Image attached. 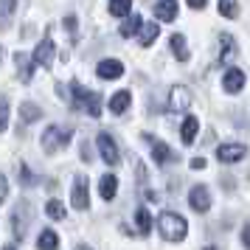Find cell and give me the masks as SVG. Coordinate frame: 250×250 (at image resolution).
<instances>
[{"label": "cell", "mask_w": 250, "mask_h": 250, "mask_svg": "<svg viewBox=\"0 0 250 250\" xmlns=\"http://www.w3.org/2000/svg\"><path fill=\"white\" fill-rule=\"evenodd\" d=\"M54 54H57V42L51 40V37H45L40 45L34 48V65L37 68H51V62H54Z\"/></svg>", "instance_id": "obj_5"}, {"label": "cell", "mask_w": 250, "mask_h": 250, "mask_svg": "<svg viewBox=\"0 0 250 250\" xmlns=\"http://www.w3.org/2000/svg\"><path fill=\"white\" fill-rule=\"evenodd\" d=\"M45 214L59 222V219H65V216H68V211H65V205L59 203V200H48V203H45Z\"/></svg>", "instance_id": "obj_27"}, {"label": "cell", "mask_w": 250, "mask_h": 250, "mask_svg": "<svg viewBox=\"0 0 250 250\" xmlns=\"http://www.w3.org/2000/svg\"><path fill=\"white\" fill-rule=\"evenodd\" d=\"M99 194H102V200H115V194H118V177L115 174H104L102 183H99Z\"/></svg>", "instance_id": "obj_17"}, {"label": "cell", "mask_w": 250, "mask_h": 250, "mask_svg": "<svg viewBox=\"0 0 250 250\" xmlns=\"http://www.w3.org/2000/svg\"><path fill=\"white\" fill-rule=\"evenodd\" d=\"M194 171H200V169H205V158H191V163H188Z\"/></svg>", "instance_id": "obj_32"}, {"label": "cell", "mask_w": 250, "mask_h": 250, "mask_svg": "<svg viewBox=\"0 0 250 250\" xmlns=\"http://www.w3.org/2000/svg\"><path fill=\"white\" fill-rule=\"evenodd\" d=\"M205 250H216V248H205Z\"/></svg>", "instance_id": "obj_40"}, {"label": "cell", "mask_w": 250, "mask_h": 250, "mask_svg": "<svg viewBox=\"0 0 250 250\" xmlns=\"http://www.w3.org/2000/svg\"><path fill=\"white\" fill-rule=\"evenodd\" d=\"M96 73H99V79L113 82V79H121L124 76V65H121V59H102L96 65Z\"/></svg>", "instance_id": "obj_8"}, {"label": "cell", "mask_w": 250, "mask_h": 250, "mask_svg": "<svg viewBox=\"0 0 250 250\" xmlns=\"http://www.w3.org/2000/svg\"><path fill=\"white\" fill-rule=\"evenodd\" d=\"M242 245H245V248L250 250V225L242 228Z\"/></svg>", "instance_id": "obj_31"}, {"label": "cell", "mask_w": 250, "mask_h": 250, "mask_svg": "<svg viewBox=\"0 0 250 250\" xmlns=\"http://www.w3.org/2000/svg\"><path fill=\"white\" fill-rule=\"evenodd\" d=\"M25 228H28V222L23 219V208H17L12 216V230H14V239H23L25 236Z\"/></svg>", "instance_id": "obj_26"}, {"label": "cell", "mask_w": 250, "mask_h": 250, "mask_svg": "<svg viewBox=\"0 0 250 250\" xmlns=\"http://www.w3.org/2000/svg\"><path fill=\"white\" fill-rule=\"evenodd\" d=\"M20 183H25V186H34V174H31V169L25 166V163H20Z\"/></svg>", "instance_id": "obj_29"}, {"label": "cell", "mask_w": 250, "mask_h": 250, "mask_svg": "<svg viewBox=\"0 0 250 250\" xmlns=\"http://www.w3.org/2000/svg\"><path fill=\"white\" fill-rule=\"evenodd\" d=\"M129 102H132V93L129 90H118L113 99H110V110H113V115L126 113V110H129Z\"/></svg>", "instance_id": "obj_16"}, {"label": "cell", "mask_w": 250, "mask_h": 250, "mask_svg": "<svg viewBox=\"0 0 250 250\" xmlns=\"http://www.w3.org/2000/svg\"><path fill=\"white\" fill-rule=\"evenodd\" d=\"M70 203H73V208L76 211H87L90 208V194H87V180L84 177H76L73 180V194H70Z\"/></svg>", "instance_id": "obj_6"}, {"label": "cell", "mask_w": 250, "mask_h": 250, "mask_svg": "<svg viewBox=\"0 0 250 250\" xmlns=\"http://www.w3.org/2000/svg\"><path fill=\"white\" fill-rule=\"evenodd\" d=\"M245 155H248V146L245 144H222V146L216 149L219 163H239Z\"/></svg>", "instance_id": "obj_10"}, {"label": "cell", "mask_w": 250, "mask_h": 250, "mask_svg": "<svg viewBox=\"0 0 250 250\" xmlns=\"http://www.w3.org/2000/svg\"><path fill=\"white\" fill-rule=\"evenodd\" d=\"M197 132H200V121H197L194 115H186V121H183V126H180L183 144H186V146H191L194 138H197Z\"/></svg>", "instance_id": "obj_14"}, {"label": "cell", "mask_w": 250, "mask_h": 250, "mask_svg": "<svg viewBox=\"0 0 250 250\" xmlns=\"http://www.w3.org/2000/svg\"><path fill=\"white\" fill-rule=\"evenodd\" d=\"M65 28L73 31V28H76V17H65Z\"/></svg>", "instance_id": "obj_37"}, {"label": "cell", "mask_w": 250, "mask_h": 250, "mask_svg": "<svg viewBox=\"0 0 250 250\" xmlns=\"http://www.w3.org/2000/svg\"><path fill=\"white\" fill-rule=\"evenodd\" d=\"M158 230L166 242H183L188 236V222L180 214H174V211H163L158 216Z\"/></svg>", "instance_id": "obj_1"}, {"label": "cell", "mask_w": 250, "mask_h": 250, "mask_svg": "<svg viewBox=\"0 0 250 250\" xmlns=\"http://www.w3.org/2000/svg\"><path fill=\"white\" fill-rule=\"evenodd\" d=\"M20 118H23L25 124H34V121H40V118H42V110H40L34 102H25L23 107H20Z\"/></svg>", "instance_id": "obj_22"}, {"label": "cell", "mask_w": 250, "mask_h": 250, "mask_svg": "<svg viewBox=\"0 0 250 250\" xmlns=\"http://www.w3.org/2000/svg\"><path fill=\"white\" fill-rule=\"evenodd\" d=\"M70 138H73L70 129H62V126H48L45 132H42V138H40V146H42L45 155H54V152H59L62 146H68Z\"/></svg>", "instance_id": "obj_3"}, {"label": "cell", "mask_w": 250, "mask_h": 250, "mask_svg": "<svg viewBox=\"0 0 250 250\" xmlns=\"http://www.w3.org/2000/svg\"><path fill=\"white\" fill-rule=\"evenodd\" d=\"M169 45H171V54L180 59V62H188V59H191L188 45H186V37H183V34H171L169 37Z\"/></svg>", "instance_id": "obj_15"}, {"label": "cell", "mask_w": 250, "mask_h": 250, "mask_svg": "<svg viewBox=\"0 0 250 250\" xmlns=\"http://www.w3.org/2000/svg\"><path fill=\"white\" fill-rule=\"evenodd\" d=\"M186 3H188L191 9H205V3H208V0H186Z\"/></svg>", "instance_id": "obj_34"}, {"label": "cell", "mask_w": 250, "mask_h": 250, "mask_svg": "<svg viewBox=\"0 0 250 250\" xmlns=\"http://www.w3.org/2000/svg\"><path fill=\"white\" fill-rule=\"evenodd\" d=\"M144 23L146 20H141V17H126L124 23H121V37H135V34H141V28H144Z\"/></svg>", "instance_id": "obj_21"}, {"label": "cell", "mask_w": 250, "mask_h": 250, "mask_svg": "<svg viewBox=\"0 0 250 250\" xmlns=\"http://www.w3.org/2000/svg\"><path fill=\"white\" fill-rule=\"evenodd\" d=\"M188 205L197 214H205L211 208V191H208V186H194L191 191H188Z\"/></svg>", "instance_id": "obj_7"}, {"label": "cell", "mask_w": 250, "mask_h": 250, "mask_svg": "<svg viewBox=\"0 0 250 250\" xmlns=\"http://www.w3.org/2000/svg\"><path fill=\"white\" fill-rule=\"evenodd\" d=\"M70 93H73V110H82V113L93 115V118L102 115V96L99 93H87L79 82L70 84Z\"/></svg>", "instance_id": "obj_2"}, {"label": "cell", "mask_w": 250, "mask_h": 250, "mask_svg": "<svg viewBox=\"0 0 250 250\" xmlns=\"http://www.w3.org/2000/svg\"><path fill=\"white\" fill-rule=\"evenodd\" d=\"M99 152H102V160L107 163V166H115L118 163V146H115V141H113V135L110 132H102L99 135Z\"/></svg>", "instance_id": "obj_9"}, {"label": "cell", "mask_w": 250, "mask_h": 250, "mask_svg": "<svg viewBox=\"0 0 250 250\" xmlns=\"http://www.w3.org/2000/svg\"><path fill=\"white\" fill-rule=\"evenodd\" d=\"M37 250H59V236L54 233V230H42L40 233V239H37Z\"/></svg>", "instance_id": "obj_20"}, {"label": "cell", "mask_w": 250, "mask_h": 250, "mask_svg": "<svg viewBox=\"0 0 250 250\" xmlns=\"http://www.w3.org/2000/svg\"><path fill=\"white\" fill-rule=\"evenodd\" d=\"M155 17L160 23H171L177 17V0H158L155 3Z\"/></svg>", "instance_id": "obj_13"}, {"label": "cell", "mask_w": 250, "mask_h": 250, "mask_svg": "<svg viewBox=\"0 0 250 250\" xmlns=\"http://www.w3.org/2000/svg\"><path fill=\"white\" fill-rule=\"evenodd\" d=\"M219 42H222V45H219V62L225 65V62H230V59L236 57V42H233V37L230 34H222L219 37Z\"/></svg>", "instance_id": "obj_18"}, {"label": "cell", "mask_w": 250, "mask_h": 250, "mask_svg": "<svg viewBox=\"0 0 250 250\" xmlns=\"http://www.w3.org/2000/svg\"><path fill=\"white\" fill-rule=\"evenodd\" d=\"M222 87H225V93L236 96V93L245 87V73H242L239 68H228L225 76H222Z\"/></svg>", "instance_id": "obj_11"}, {"label": "cell", "mask_w": 250, "mask_h": 250, "mask_svg": "<svg viewBox=\"0 0 250 250\" xmlns=\"http://www.w3.org/2000/svg\"><path fill=\"white\" fill-rule=\"evenodd\" d=\"M158 34H160V25L158 23H144V28H141V37H138V42L144 48H149L155 40H158Z\"/></svg>", "instance_id": "obj_19"}, {"label": "cell", "mask_w": 250, "mask_h": 250, "mask_svg": "<svg viewBox=\"0 0 250 250\" xmlns=\"http://www.w3.org/2000/svg\"><path fill=\"white\" fill-rule=\"evenodd\" d=\"M188 107H191V93H188V87H183V84H177V87H171L169 93V113H188Z\"/></svg>", "instance_id": "obj_4"}, {"label": "cell", "mask_w": 250, "mask_h": 250, "mask_svg": "<svg viewBox=\"0 0 250 250\" xmlns=\"http://www.w3.org/2000/svg\"><path fill=\"white\" fill-rule=\"evenodd\" d=\"M76 250H90V248H87V245H79V248H76Z\"/></svg>", "instance_id": "obj_38"}, {"label": "cell", "mask_w": 250, "mask_h": 250, "mask_svg": "<svg viewBox=\"0 0 250 250\" xmlns=\"http://www.w3.org/2000/svg\"><path fill=\"white\" fill-rule=\"evenodd\" d=\"M14 59H17V65H20V68H17V73H20V79H23V82H28V79H31V68H34V65H31L34 59H28L25 54H14Z\"/></svg>", "instance_id": "obj_25"}, {"label": "cell", "mask_w": 250, "mask_h": 250, "mask_svg": "<svg viewBox=\"0 0 250 250\" xmlns=\"http://www.w3.org/2000/svg\"><path fill=\"white\" fill-rule=\"evenodd\" d=\"M3 250H14V245H6V248H3Z\"/></svg>", "instance_id": "obj_39"}, {"label": "cell", "mask_w": 250, "mask_h": 250, "mask_svg": "<svg viewBox=\"0 0 250 250\" xmlns=\"http://www.w3.org/2000/svg\"><path fill=\"white\" fill-rule=\"evenodd\" d=\"M144 138L152 144V158H155V163H158V166H163V163H171V160H174V152H171L163 141H155L152 135H144Z\"/></svg>", "instance_id": "obj_12"}, {"label": "cell", "mask_w": 250, "mask_h": 250, "mask_svg": "<svg viewBox=\"0 0 250 250\" xmlns=\"http://www.w3.org/2000/svg\"><path fill=\"white\" fill-rule=\"evenodd\" d=\"M135 222H138V233L141 236H146L149 230H152V216H149L146 208H138L135 211Z\"/></svg>", "instance_id": "obj_23"}, {"label": "cell", "mask_w": 250, "mask_h": 250, "mask_svg": "<svg viewBox=\"0 0 250 250\" xmlns=\"http://www.w3.org/2000/svg\"><path fill=\"white\" fill-rule=\"evenodd\" d=\"M9 126V99H3V129Z\"/></svg>", "instance_id": "obj_33"}, {"label": "cell", "mask_w": 250, "mask_h": 250, "mask_svg": "<svg viewBox=\"0 0 250 250\" xmlns=\"http://www.w3.org/2000/svg\"><path fill=\"white\" fill-rule=\"evenodd\" d=\"M14 12V0H3V20H9Z\"/></svg>", "instance_id": "obj_30"}, {"label": "cell", "mask_w": 250, "mask_h": 250, "mask_svg": "<svg viewBox=\"0 0 250 250\" xmlns=\"http://www.w3.org/2000/svg\"><path fill=\"white\" fill-rule=\"evenodd\" d=\"M0 186H3V200H9V180L0 177Z\"/></svg>", "instance_id": "obj_35"}, {"label": "cell", "mask_w": 250, "mask_h": 250, "mask_svg": "<svg viewBox=\"0 0 250 250\" xmlns=\"http://www.w3.org/2000/svg\"><path fill=\"white\" fill-rule=\"evenodd\" d=\"M129 12H132V0H110L113 17H129Z\"/></svg>", "instance_id": "obj_24"}, {"label": "cell", "mask_w": 250, "mask_h": 250, "mask_svg": "<svg viewBox=\"0 0 250 250\" xmlns=\"http://www.w3.org/2000/svg\"><path fill=\"white\" fill-rule=\"evenodd\" d=\"M219 14L228 20H236L239 17V3L236 0H219Z\"/></svg>", "instance_id": "obj_28"}, {"label": "cell", "mask_w": 250, "mask_h": 250, "mask_svg": "<svg viewBox=\"0 0 250 250\" xmlns=\"http://www.w3.org/2000/svg\"><path fill=\"white\" fill-rule=\"evenodd\" d=\"M82 160H84V163H90V146H87V144L82 146Z\"/></svg>", "instance_id": "obj_36"}]
</instances>
